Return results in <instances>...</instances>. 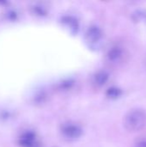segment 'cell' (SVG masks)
<instances>
[{
    "mask_svg": "<svg viewBox=\"0 0 146 147\" xmlns=\"http://www.w3.org/2000/svg\"><path fill=\"white\" fill-rule=\"evenodd\" d=\"M135 147H146V141H141V142L138 143Z\"/></svg>",
    "mask_w": 146,
    "mask_h": 147,
    "instance_id": "9c48e42d",
    "label": "cell"
},
{
    "mask_svg": "<svg viewBox=\"0 0 146 147\" xmlns=\"http://www.w3.org/2000/svg\"><path fill=\"white\" fill-rule=\"evenodd\" d=\"M82 129L74 124H65L62 127V134L68 140H77L82 135Z\"/></svg>",
    "mask_w": 146,
    "mask_h": 147,
    "instance_id": "7a4b0ae2",
    "label": "cell"
},
{
    "mask_svg": "<svg viewBox=\"0 0 146 147\" xmlns=\"http://www.w3.org/2000/svg\"><path fill=\"white\" fill-rule=\"evenodd\" d=\"M102 33L101 29L96 26L89 27L85 34L86 40L90 44L98 43L100 41V40L102 39Z\"/></svg>",
    "mask_w": 146,
    "mask_h": 147,
    "instance_id": "3957f363",
    "label": "cell"
},
{
    "mask_svg": "<svg viewBox=\"0 0 146 147\" xmlns=\"http://www.w3.org/2000/svg\"><path fill=\"white\" fill-rule=\"evenodd\" d=\"M108 79V73L105 71H99L94 76V82L98 86H102Z\"/></svg>",
    "mask_w": 146,
    "mask_h": 147,
    "instance_id": "277c9868",
    "label": "cell"
},
{
    "mask_svg": "<svg viewBox=\"0 0 146 147\" xmlns=\"http://www.w3.org/2000/svg\"><path fill=\"white\" fill-rule=\"evenodd\" d=\"M121 56H122V51L120 47H113L108 53V59L109 61H112V62L118 61L121 58Z\"/></svg>",
    "mask_w": 146,
    "mask_h": 147,
    "instance_id": "8992f818",
    "label": "cell"
},
{
    "mask_svg": "<svg viewBox=\"0 0 146 147\" xmlns=\"http://www.w3.org/2000/svg\"><path fill=\"white\" fill-rule=\"evenodd\" d=\"M34 142V135L32 133H26L20 138V144L24 147H30Z\"/></svg>",
    "mask_w": 146,
    "mask_h": 147,
    "instance_id": "5b68a950",
    "label": "cell"
},
{
    "mask_svg": "<svg viewBox=\"0 0 146 147\" xmlns=\"http://www.w3.org/2000/svg\"><path fill=\"white\" fill-rule=\"evenodd\" d=\"M64 22H65L67 24L68 27H70L71 29H74L76 30L77 28V22L75 19L71 18V17H66L64 18Z\"/></svg>",
    "mask_w": 146,
    "mask_h": 147,
    "instance_id": "ba28073f",
    "label": "cell"
},
{
    "mask_svg": "<svg viewBox=\"0 0 146 147\" xmlns=\"http://www.w3.org/2000/svg\"><path fill=\"white\" fill-rule=\"evenodd\" d=\"M146 125V113L140 109L129 111L124 119V126L130 132H139Z\"/></svg>",
    "mask_w": 146,
    "mask_h": 147,
    "instance_id": "6da1fadb",
    "label": "cell"
},
{
    "mask_svg": "<svg viewBox=\"0 0 146 147\" xmlns=\"http://www.w3.org/2000/svg\"><path fill=\"white\" fill-rule=\"evenodd\" d=\"M107 96L108 98L111 99H116L118 97H120L122 94V91L120 89L117 88V87H111L107 90Z\"/></svg>",
    "mask_w": 146,
    "mask_h": 147,
    "instance_id": "52a82bcc",
    "label": "cell"
}]
</instances>
